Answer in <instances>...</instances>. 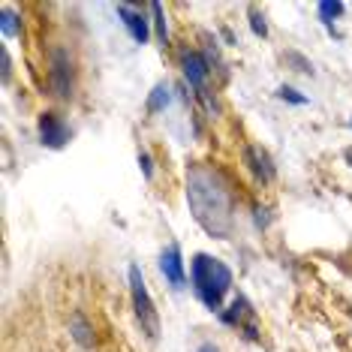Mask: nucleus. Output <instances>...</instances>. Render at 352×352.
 <instances>
[{"mask_svg": "<svg viewBox=\"0 0 352 352\" xmlns=\"http://www.w3.org/2000/svg\"><path fill=\"white\" fill-rule=\"evenodd\" d=\"M130 292H133V307H135V319H139L142 331L148 334V340L160 338V314L151 301V292L145 286V277H142L139 265H130Z\"/></svg>", "mask_w": 352, "mask_h": 352, "instance_id": "nucleus-3", "label": "nucleus"}, {"mask_svg": "<svg viewBox=\"0 0 352 352\" xmlns=\"http://www.w3.org/2000/svg\"><path fill=\"white\" fill-rule=\"evenodd\" d=\"M172 94H169V85H157L154 91H151L148 97V111H163L166 106H169Z\"/></svg>", "mask_w": 352, "mask_h": 352, "instance_id": "nucleus-12", "label": "nucleus"}, {"mask_svg": "<svg viewBox=\"0 0 352 352\" xmlns=\"http://www.w3.org/2000/svg\"><path fill=\"white\" fill-rule=\"evenodd\" d=\"M343 10H346L343 3H319V19H322L325 25H331L338 15H343Z\"/></svg>", "mask_w": 352, "mask_h": 352, "instance_id": "nucleus-15", "label": "nucleus"}, {"mask_svg": "<svg viewBox=\"0 0 352 352\" xmlns=\"http://www.w3.org/2000/svg\"><path fill=\"white\" fill-rule=\"evenodd\" d=\"M151 12H154V25H157V39H160V43H166V39H169V28H166L163 3H160V0H151Z\"/></svg>", "mask_w": 352, "mask_h": 352, "instance_id": "nucleus-13", "label": "nucleus"}, {"mask_svg": "<svg viewBox=\"0 0 352 352\" xmlns=\"http://www.w3.org/2000/svg\"><path fill=\"white\" fill-rule=\"evenodd\" d=\"M49 78H52V91L58 97L67 100L73 94V58H69L67 49H54L52 52V69H49Z\"/></svg>", "mask_w": 352, "mask_h": 352, "instance_id": "nucleus-4", "label": "nucleus"}, {"mask_svg": "<svg viewBox=\"0 0 352 352\" xmlns=\"http://www.w3.org/2000/svg\"><path fill=\"white\" fill-rule=\"evenodd\" d=\"M39 142H43L45 148H63L69 142V126L60 121L58 115H52V111H45V115H39Z\"/></svg>", "mask_w": 352, "mask_h": 352, "instance_id": "nucleus-6", "label": "nucleus"}, {"mask_svg": "<svg viewBox=\"0 0 352 352\" xmlns=\"http://www.w3.org/2000/svg\"><path fill=\"white\" fill-rule=\"evenodd\" d=\"M277 97H280V100H286V102H292V106H307V97H301V94L295 91V87H280Z\"/></svg>", "mask_w": 352, "mask_h": 352, "instance_id": "nucleus-17", "label": "nucleus"}, {"mask_svg": "<svg viewBox=\"0 0 352 352\" xmlns=\"http://www.w3.org/2000/svg\"><path fill=\"white\" fill-rule=\"evenodd\" d=\"M160 271L163 277L169 280L175 289H184L187 286V274H184V259H181V247L178 244H169L160 256Z\"/></svg>", "mask_w": 352, "mask_h": 352, "instance_id": "nucleus-8", "label": "nucleus"}, {"mask_svg": "<svg viewBox=\"0 0 352 352\" xmlns=\"http://www.w3.org/2000/svg\"><path fill=\"white\" fill-rule=\"evenodd\" d=\"M118 15L124 19V25H126V30H130V36L135 39V43L145 45L148 36H151V25H148L145 15H142L139 10H133L130 3H118Z\"/></svg>", "mask_w": 352, "mask_h": 352, "instance_id": "nucleus-9", "label": "nucleus"}, {"mask_svg": "<svg viewBox=\"0 0 352 352\" xmlns=\"http://www.w3.org/2000/svg\"><path fill=\"white\" fill-rule=\"evenodd\" d=\"M181 67H184V76H187V82L196 87V94L214 109L211 97H208V76H211V67H208V60L199 52H184L181 54Z\"/></svg>", "mask_w": 352, "mask_h": 352, "instance_id": "nucleus-5", "label": "nucleus"}, {"mask_svg": "<svg viewBox=\"0 0 352 352\" xmlns=\"http://www.w3.org/2000/svg\"><path fill=\"white\" fill-rule=\"evenodd\" d=\"M0 60H3V82L10 78V54H6V49H0Z\"/></svg>", "mask_w": 352, "mask_h": 352, "instance_id": "nucleus-19", "label": "nucleus"}, {"mask_svg": "<svg viewBox=\"0 0 352 352\" xmlns=\"http://www.w3.org/2000/svg\"><path fill=\"white\" fill-rule=\"evenodd\" d=\"M199 352H217V346H214V343H202V346H199Z\"/></svg>", "mask_w": 352, "mask_h": 352, "instance_id": "nucleus-20", "label": "nucleus"}, {"mask_svg": "<svg viewBox=\"0 0 352 352\" xmlns=\"http://www.w3.org/2000/svg\"><path fill=\"white\" fill-rule=\"evenodd\" d=\"M223 322L226 325H244L247 338L250 340H259V328H256V310L247 304L244 298H235L232 301V307L223 314Z\"/></svg>", "mask_w": 352, "mask_h": 352, "instance_id": "nucleus-7", "label": "nucleus"}, {"mask_svg": "<svg viewBox=\"0 0 352 352\" xmlns=\"http://www.w3.org/2000/svg\"><path fill=\"white\" fill-rule=\"evenodd\" d=\"M346 160H349V163H352V148H349V151H346Z\"/></svg>", "mask_w": 352, "mask_h": 352, "instance_id": "nucleus-21", "label": "nucleus"}, {"mask_svg": "<svg viewBox=\"0 0 352 352\" xmlns=\"http://www.w3.org/2000/svg\"><path fill=\"white\" fill-rule=\"evenodd\" d=\"M247 163H250V169L259 175L262 181H271V178H274V166H271V157H268L262 148H256V145L247 148Z\"/></svg>", "mask_w": 352, "mask_h": 352, "instance_id": "nucleus-11", "label": "nucleus"}, {"mask_svg": "<svg viewBox=\"0 0 352 352\" xmlns=\"http://www.w3.org/2000/svg\"><path fill=\"white\" fill-rule=\"evenodd\" d=\"M247 12H250V28H253V34L265 39V36H268V25H265V19L259 15V10H256V6H250Z\"/></svg>", "mask_w": 352, "mask_h": 352, "instance_id": "nucleus-16", "label": "nucleus"}, {"mask_svg": "<svg viewBox=\"0 0 352 352\" xmlns=\"http://www.w3.org/2000/svg\"><path fill=\"white\" fill-rule=\"evenodd\" d=\"M139 166H142V172H145V178H154V163H151V157L145 151L139 154Z\"/></svg>", "mask_w": 352, "mask_h": 352, "instance_id": "nucleus-18", "label": "nucleus"}, {"mask_svg": "<svg viewBox=\"0 0 352 352\" xmlns=\"http://www.w3.org/2000/svg\"><path fill=\"white\" fill-rule=\"evenodd\" d=\"M187 202L193 217L199 220L208 235L226 238L232 232V211H235V196L220 172L208 166H193L187 175Z\"/></svg>", "mask_w": 352, "mask_h": 352, "instance_id": "nucleus-1", "label": "nucleus"}, {"mask_svg": "<svg viewBox=\"0 0 352 352\" xmlns=\"http://www.w3.org/2000/svg\"><path fill=\"white\" fill-rule=\"evenodd\" d=\"M69 334H73V340L82 349H91L94 346V325L85 319L82 310H76V314L69 316Z\"/></svg>", "mask_w": 352, "mask_h": 352, "instance_id": "nucleus-10", "label": "nucleus"}, {"mask_svg": "<svg viewBox=\"0 0 352 352\" xmlns=\"http://www.w3.org/2000/svg\"><path fill=\"white\" fill-rule=\"evenodd\" d=\"M190 271H193L190 277H193V286H196L202 304L208 310H220V304L232 286V271L226 268V262L211 259V256H205V253H196Z\"/></svg>", "mask_w": 352, "mask_h": 352, "instance_id": "nucleus-2", "label": "nucleus"}, {"mask_svg": "<svg viewBox=\"0 0 352 352\" xmlns=\"http://www.w3.org/2000/svg\"><path fill=\"white\" fill-rule=\"evenodd\" d=\"M0 30H3V36H15V34H19V15H15L10 6H3V10H0Z\"/></svg>", "mask_w": 352, "mask_h": 352, "instance_id": "nucleus-14", "label": "nucleus"}]
</instances>
